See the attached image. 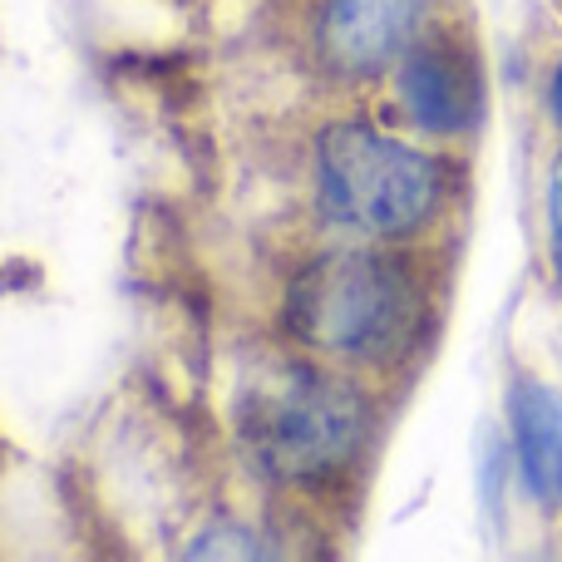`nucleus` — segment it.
<instances>
[{"label":"nucleus","mask_w":562,"mask_h":562,"mask_svg":"<svg viewBox=\"0 0 562 562\" xmlns=\"http://www.w3.org/2000/svg\"><path fill=\"white\" fill-rule=\"evenodd\" d=\"M316 188L336 227L395 243L439 213L445 164L370 124H336L316 144Z\"/></svg>","instance_id":"3"},{"label":"nucleus","mask_w":562,"mask_h":562,"mask_svg":"<svg viewBox=\"0 0 562 562\" xmlns=\"http://www.w3.org/2000/svg\"><path fill=\"white\" fill-rule=\"evenodd\" d=\"M400 99L409 119L429 134H464L484 114V75H479L474 49L459 40H425L405 49L400 65Z\"/></svg>","instance_id":"4"},{"label":"nucleus","mask_w":562,"mask_h":562,"mask_svg":"<svg viewBox=\"0 0 562 562\" xmlns=\"http://www.w3.org/2000/svg\"><path fill=\"white\" fill-rule=\"evenodd\" d=\"M548 109H553V119H558V128H562V59H558L553 79H548Z\"/></svg>","instance_id":"8"},{"label":"nucleus","mask_w":562,"mask_h":562,"mask_svg":"<svg viewBox=\"0 0 562 562\" xmlns=\"http://www.w3.org/2000/svg\"><path fill=\"white\" fill-rule=\"evenodd\" d=\"M370 409L360 390L321 370H277L243 395V439L281 484H326L360 459Z\"/></svg>","instance_id":"2"},{"label":"nucleus","mask_w":562,"mask_h":562,"mask_svg":"<svg viewBox=\"0 0 562 562\" xmlns=\"http://www.w3.org/2000/svg\"><path fill=\"white\" fill-rule=\"evenodd\" d=\"M425 20V0H326L321 55L340 75H375L400 59Z\"/></svg>","instance_id":"5"},{"label":"nucleus","mask_w":562,"mask_h":562,"mask_svg":"<svg viewBox=\"0 0 562 562\" xmlns=\"http://www.w3.org/2000/svg\"><path fill=\"white\" fill-rule=\"evenodd\" d=\"M558 10H562V0H558Z\"/></svg>","instance_id":"9"},{"label":"nucleus","mask_w":562,"mask_h":562,"mask_svg":"<svg viewBox=\"0 0 562 562\" xmlns=\"http://www.w3.org/2000/svg\"><path fill=\"white\" fill-rule=\"evenodd\" d=\"M518 474L543 508H562V390L543 380H518L508 390Z\"/></svg>","instance_id":"6"},{"label":"nucleus","mask_w":562,"mask_h":562,"mask_svg":"<svg viewBox=\"0 0 562 562\" xmlns=\"http://www.w3.org/2000/svg\"><path fill=\"white\" fill-rule=\"evenodd\" d=\"M548 243H553V267L562 281V158L553 168V183H548Z\"/></svg>","instance_id":"7"},{"label":"nucleus","mask_w":562,"mask_h":562,"mask_svg":"<svg viewBox=\"0 0 562 562\" xmlns=\"http://www.w3.org/2000/svg\"><path fill=\"white\" fill-rule=\"evenodd\" d=\"M425 326V291L400 257L330 252L286 291V330L301 346L356 366H395Z\"/></svg>","instance_id":"1"}]
</instances>
